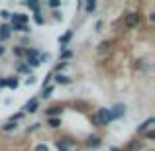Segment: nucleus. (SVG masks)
Wrapping results in <instances>:
<instances>
[{"instance_id":"obj_20","label":"nucleus","mask_w":155,"mask_h":151,"mask_svg":"<svg viewBox=\"0 0 155 151\" xmlns=\"http://www.w3.org/2000/svg\"><path fill=\"white\" fill-rule=\"evenodd\" d=\"M94 8H96V2H94V0L87 2V12H94Z\"/></svg>"},{"instance_id":"obj_6","label":"nucleus","mask_w":155,"mask_h":151,"mask_svg":"<svg viewBox=\"0 0 155 151\" xmlns=\"http://www.w3.org/2000/svg\"><path fill=\"white\" fill-rule=\"evenodd\" d=\"M73 141L71 140H59V141H55V145H57V149L59 151H69V145H71Z\"/></svg>"},{"instance_id":"obj_5","label":"nucleus","mask_w":155,"mask_h":151,"mask_svg":"<svg viewBox=\"0 0 155 151\" xmlns=\"http://www.w3.org/2000/svg\"><path fill=\"white\" fill-rule=\"evenodd\" d=\"M10 18H12V24H24V26H26V22H28L26 14H12Z\"/></svg>"},{"instance_id":"obj_19","label":"nucleus","mask_w":155,"mask_h":151,"mask_svg":"<svg viewBox=\"0 0 155 151\" xmlns=\"http://www.w3.org/2000/svg\"><path fill=\"white\" fill-rule=\"evenodd\" d=\"M108 49H110V41H102V43L98 45V51H100V53H104V51H108Z\"/></svg>"},{"instance_id":"obj_23","label":"nucleus","mask_w":155,"mask_h":151,"mask_svg":"<svg viewBox=\"0 0 155 151\" xmlns=\"http://www.w3.org/2000/svg\"><path fill=\"white\" fill-rule=\"evenodd\" d=\"M49 6H51V8H59V6H61V2H59V0H51Z\"/></svg>"},{"instance_id":"obj_16","label":"nucleus","mask_w":155,"mask_h":151,"mask_svg":"<svg viewBox=\"0 0 155 151\" xmlns=\"http://www.w3.org/2000/svg\"><path fill=\"white\" fill-rule=\"evenodd\" d=\"M12 30H18V31H28V26H24V24H12Z\"/></svg>"},{"instance_id":"obj_29","label":"nucleus","mask_w":155,"mask_h":151,"mask_svg":"<svg viewBox=\"0 0 155 151\" xmlns=\"http://www.w3.org/2000/svg\"><path fill=\"white\" fill-rule=\"evenodd\" d=\"M14 53H16V55H22V53H24V49H20V47H16V49H14Z\"/></svg>"},{"instance_id":"obj_8","label":"nucleus","mask_w":155,"mask_h":151,"mask_svg":"<svg viewBox=\"0 0 155 151\" xmlns=\"http://www.w3.org/2000/svg\"><path fill=\"white\" fill-rule=\"evenodd\" d=\"M155 124V120H153V118H147V120H145L143 122V124H141L140 126V128H137V132H140V133H143L145 132V130H149V128H151V126Z\"/></svg>"},{"instance_id":"obj_3","label":"nucleus","mask_w":155,"mask_h":151,"mask_svg":"<svg viewBox=\"0 0 155 151\" xmlns=\"http://www.w3.org/2000/svg\"><path fill=\"white\" fill-rule=\"evenodd\" d=\"M110 112H112V118H114V120H116V118H122L126 114V106L124 104H116L112 110H110Z\"/></svg>"},{"instance_id":"obj_21","label":"nucleus","mask_w":155,"mask_h":151,"mask_svg":"<svg viewBox=\"0 0 155 151\" xmlns=\"http://www.w3.org/2000/svg\"><path fill=\"white\" fill-rule=\"evenodd\" d=\"M34 20H35V24H39V26L43 24V18H41V14H39V12H35V14H34Z\"/></svg>"},{"instance_id":"obj_18","label":"nucleus","mask_w":155,"mask_h":151,"mask_svg":"<svg viewBox=\"0 0 155 151\" xmlns=\"http://www.w3.org/2000/svg\"><path fill=\"white\" fill-rule=\"evenodd\" d=\"M4 132H12V130H16V122H8V124H4Z\"/></svg>"},{"instance_id":"obj_30","label":"nucleus","mask_w":155,"mask_h":151,"mask_svg":"<svg viewBox=\"0 0 155 151\" xmlns=\"http://www.w3.org/2000/svg\"><path fill=\"white\" fill-rule=\"evenodd\" d=\"M2 87H6V80H4V79L0 80V88H2Z\"/></svg>"},{"instance_id":"obj_1","label":"nucleus","mask_w":155,"mask_h":151,"mask_svg":"<svg viewBox=\"0 0 155 151\" xmlns=\"http://www.w3.org/2000/svg\"><path fill=\"white\" fill-rule=\"evenodd\" d=\"M94 120H96V124L106 126V124H110V122H112L114 118H112V112H110L108 108H100L98 112L94 114Z\"/></svg>"},{"instance_id":"obj_27","label":"nucleus","mask_w":155,"mask_h":151,"mask_svg":"<svg viewBox=\"0 0 155 151\" xmlns=\"http://www.w3.org/2000/svg\"><path fill=\"white\" fill-rule=\"evenodd\" d=\"M0 16H2V18H4V20H8V18H10V14H8V12H6V10H2V12H0Z\"/></svg>"},{"instance_id":"obj_4","label":"nucleus","mask_w":155,"mask_h":151,"mask_svg":"<svg viewBox=\"0 0 155 151\" xmlns=\"http://www.w3.org/2000/svg\"><path fill=\"white\" fill-rule=\"evenodd\" d=\"M61 112H63V108L61 106H51V108H47L45 110V114L49 118H57V116H61Z\"/></svg>"},{"instance_id":"obj_28","label":"nucleus","mask_w":155,"mask_h":151,"mask_svg":"<svg viewBox=\"0 0 155 151\" xmlns=\"http://www.w3.org/2000/svg\"><path fill=\"white\" fill-rule=\"evenodd\" d=\"M71 57V51H63V59H69Z\"/></svg>"},{"instance_id":"obj_32","label":"nucleus","mask_w":155,"mask_h":151,"mask_svg":"<svg viewBox=\"0 0 155 151\" xmlns=\"http://www.w3.org/2000/svg\"><path fill=\"white\" fill-rule=\"evenodd\" d=\"M112 151H118V147H112Z\"/></svg>"},{"instance_id":"obj_10","label":"nucleus","mask_w":155,"mask_h":151,"mask_svg":"<svg viewBox=\"0 0 155 151\" xmlns=\"http://www.w3.org/2000/svg\"><path fill=\"white\" fill-rule=\"evenodd\" d=\"M55 83L57 84H67V83H71V79L65 77V75H61V73H57V75H55Z\"/></svg>"},{"instance_id":"obj_25","label":"nucleus","mask_w":155,"mask_h":151,"mask_svg":"<svg viewBox=\"0 0 155 151\" xmlns=\"http://www.w3.org/2000/svg\"><path fill=\"white\" fill-rule=\"evenodd\" d=\"M49 94H51V87H47V88H43V94H41V96H43V98H45V96H49Z\"/></svg>"},{"instance_id":"obj_7","label":"nucleus","mask_w":155,"mask_h":151,"mask_svg":"<svg viewBox=\"0 0 155 151\" xmlns=\"http://www.w3.org/2000/svg\"><path fill=\"white\" fill-rule=\"evenodd\" d=\"M35 110H38V98H31L30 102H28L26 106H24V112H35Z\"/></svg>"},{"instance_id":"obj_12","label":"nucleus","mask_w":155,"mask_h":151,"mask_svg":"<svg viewBox=\"0 0 155 151\" xmlns=\"http://www.w3.org/2000/svg\"><path fill=\"white\" fill-rule=\"evenodd\" d=\"M4 80H6V87H10V88H16V87H18L16 77H8V79H4Z\"/></svg>"},{"instance_id":"obj_14","label":"nucleus","mask_w":155,"mask_h":151,"mask_svg":"<svg viewBox=\"0 0 155 151\" xmlns=\"http://www.w3.org/2000/svg\"><path fill=\"white\" fill-rule=\"evenodd\" d=\"M71 38H73V31L69 30L67 34L63 35V38H59V43H61V45H65V43H67V41H69V39H71Z\"/></svg>"},{"instance_id":"obj_22","label":"nucleus","mask_w":155,"mask_h":151,"mask_svg":"<svg viewBox=\"0 0 155 151\" xmlns=\"http://www.w3.org/2000/svg\"><path fill=\"white\" fill-rule=\"evenodd\" d=\"M34 151H49V149H47V145L39 143V145H35V149H34Z\"/></svg>"},{"instance_id":"obj_11","label":"nucleus","mask_w":155,"mask_h":151,"mask_svg":"<svg viewBox=\"0 0 155 151\" xmlns=\"http://www.w3.org/2000/svg\"><path fill=\"white\" fill-rule=\"evenodd\" d=\"M10 31H12V28H10V26H0V38L6 39L8 35H10Z\"/></svg>"},{"instance_id":"obj_24","label":"nucleus","mask_w":155,"mask_h":151,"mask_svg":"<svg viewBox=\"0 0 155 151\" xmlns=\"http://www.w3.org/2000/svg\"><path fill=\"white\" fill-rule=\"evenodd\" d=\"M130 149H132V151H137V149H141V143H132V145H130Z\"/></svg>"},{"instance_id":"obj_17","label":"nucleus","mask_w":155,"mask_h":151,"mask_svg":"<svg viewBox=\"0 0 155 151\" xmlns=\"http://www.w3.org/2000/svg\"><path fill=\"white\" fill-rule=\"evenodd\" d=\"M49 126L51 128H59L61 126V118H49Z\"/></svg>"},{"instance_id":"obj_26","label":"nucleus","mask_w":155,"mask_h":151,"mask_svg":"<svg viewBox=\"0 0 155 151\" xmlns=\"http://www.w3.org/2000/svg\"><path fill=\"white\" fill-rule=\"evenodd\" d=\"M35 83V77H28L26 79V84H34Z\"/></svg>"},{"instance_id":"obj_9","label":"nucleus","mask_w":155,"mask_h":151,"mask_svg":"<svg viewBox=\"0 0 155 151\" xmlns=\"http://www.w3.org/2000/svg\"><path fill=\"white\" fill-rule=\"evenodd\" d=\"M87 145H88V147H98V145H100V137H96V136L87 137Z\"/></svg>"},{"instance_id":"obj_15","label":"nucleus","mask_w":155,"mask_h":151,"mask_svg":"<svg viewBox=\"0 0 155 151\" xmlns=\"http://www.w3.org/2000/svg\"><path fill=\"white\" fill-rule=\"evenodd\" d=\"M26 6H28V8H31V10H35V12H39V4H38V2H34V0H28Z\"/></svg>"},{"instance_id":"obj_2","label":"nucleus","mask_w":155,"mask_h":151,"mask_svg":"<svg viewBox=\"0 0 155 151\" xmlns=\"http://www.w3.org/2000/svg\"><path fill=\"white\" fill-rule=\"evenodd\" d=\"M140 24V14H128L126 16V26L128 28H136Z\"/></svg>"},{"instance_id":"obj_31","label":"nucleus","mask_w":155,"mask_h":151,"mask_svg":"<svg viewBox=\"0 0 155 151\" xmlns=\"http://www.w3.org/2000/svg\"><path fill=\"white\" fill-rule=\"evenodd\" d=\"M2 53H4V45H0V55H2Z\"/></svg>"},{"instance_id":"obj_13","label":"nucleus","mask_w":155,"mask_h":151,"mask_svg":"<svg viewBox=\"0 0 155 151\" xmlns=\"http://www.w3.org/2000/svg\"><path fill=\"white\" fill-rule=\"evenodd\" d=\"M26 55H28V61H30V59H38L39 53H38V49H26Z\"/></svg>"}]
</instances>
